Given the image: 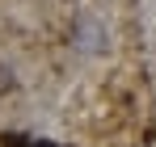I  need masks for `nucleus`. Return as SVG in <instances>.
I'll return each instance as SVG.
<instances>
[{
    "label": "nucleus",
    "instance_id": "nucleus-1",
    "mask_svg": "<svg viewBox=\"0 0 156 147\" xmlns=\"http://www.w3.org/2000/svg\"><path fill=\"white\" fill-rule=\"evenodd\" d=\"M72 42H76V50H84V55H101L105 46H110V34H105V25L93 17V13H80L76 25H72Z\"/></svg>",
    "mask_w": 156,
    "mask_h": 147
},
{
    "label": "nucleus",
    "instance_id": "nucleus-2",
    "mask_svg": "<svg viewBox=\"0 0 156 147\" xmlns=\"http://www.w3.org/2000/svg\"><path fill=\"white\" fill-rule=\"evenodd\" d=\"M0 147H34V139H26V135H0Z\"/></svg>",
    "mask_w": 156,
    "mask_h": 147
},
{
    "label": "nucleus",
    "instance_id": "nucleus-3",
    "mask_svg": "<svg viewBox=\"0 0 156 147\" xmlns=\"http://www.w3.org/2000/svg\"><path fill=\"white\" fill-rule=\"evenodd\" d=\"M4 88H13V76H9V67H0V93Z\"/></svg>",
    "mask_w": 156,
    "mask_h": 147
},
{
    "label": "nucleus",
    "instance_id": "nucleus-4",
    "mask_svg": "<svg viewBox=\"0 0 156 147\" xmlns=\"http://www.w3.org/2000/svg\"><path fill=\"white\" fill-rule=\"evenodd\" d=\"M34 147H63V143H51V139H34Z\"/></svg>",
    "mask_w": 156,
    "mask_h": 147
}]
</instances>
